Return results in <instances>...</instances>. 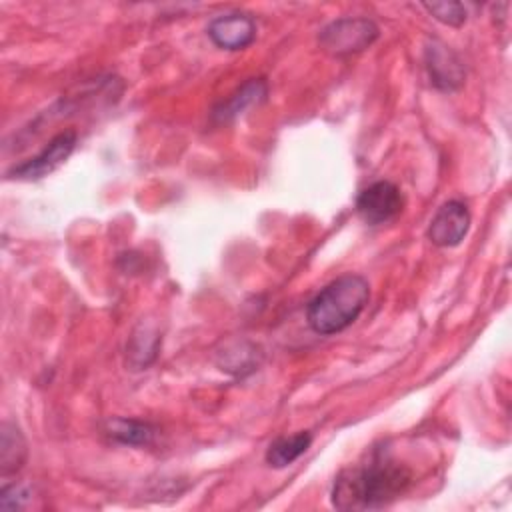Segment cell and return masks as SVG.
Segmentation results:
<instances>
[{
	"label": "cell",
	"instance_id": "cell-1",
	"mask_svg": "<svg viewBox=\"0 0 512 512\" xmlns=\"http://www.w3.org/2000/svg\"><path fill=\"white\" fill-rule=\"evenodd\" d=\"M412 482V472L388 450L376 448L364 464L338 474L332 486V506L338 510H378L400 498Z\"/></svg>",
	"mask_w": 512,
	"mask_h": 512
},
{
	"label": "cell",
	"instance_id": "cell-2",
	"mask_svg": "<svg viewBox=\"0 0 512 512\" xmlns=\"http://www.w3.org/2000/svg\"><path fill=\"white\" fill-rule=\"evenodd\" d=\"M368 298V282L358 274H344L310 300L306 308L308 326L322 336L342 332L362 314Z\"/></svg>",
	"mask_w": 512,
	"mask_h": 512
},
{
	"label": "cell",
	"instance_id": "cell-3",
	"mask_svg": "<svg viewBox=\"0 0 512 512\" xmlns=\"http://www.w3.org/2000/svg\"><path fill=\"white\" fill-rule=\"evenodd\" d=\"M378 38V26L370 18H338L318 34L320 46L334 56H350L366 50Z\"/></svg>",
	"mask_w": 512,
	"mask_h": 512
},
{
	"label": "cell",
	"instance_id": "cell-4",
	"mask_svg": "<svg viewBox=\"0 0 512 512\" xmlns=\"http://www.w3.org/2000/svg\"><path fill=\"white\" fill-rule=\"evenodd\" d=\"M402 206L404 198L400 188L388 180L372 182L356 198V212L362 218V222L370 226L394 220L402 212Z\"/></svg>",
	"mask_w": 512,
	"mask_h": 512
},
{
	"label": "cell",
	"instance_id": "cell-5",
	"mask_svg": "<svg viewBox=\"0 0 512 512\" xmlns=\"http://www.w3.org/2000/svg\"><path fill=\"white\" fill-rule=\"evenodd\" d=\"M76 140H78V136L74 130H64V132L56 134L36 156L10 168L8 178H16V180L44 178L46 174L54 172L60 164L66 162V158L76 148Z\"/></svg>",
	"mask_w": 512,
	"mask_h": 512
},
{
	"label": "cell",
	"instance_id": "cell-6",
	"mask_svg": "<svg viewBox=\"0 0 512 512\" xmlns=\"http://www.w3.org/2000/svg\"><path fill=\"white\" fill-rule=\"evenodd\" d=\"M470 228V210L460 200L444 202L430 220L428 238L440 248L458 246Z\"/></svg>",
	"mask_w": 512,
	"mask_h": 512
},
{
	"label": "cell",
	"instance_id": "cell-7",
	"mask_svg": "<svg viewBox=\"0 0 512 512\" xmlns=\"http://www.w3.org/2000/svg\"><path fill=\"white\" fill-rule=\"evenodd\" d=\"M208 38L222 50H244L256 38V22L242 12H226L210 20Z\"/></svg>",
	"mask_w": 512,
	"mask_h": 512
},
{
	"label": "cell",
	"instance_id": "cell-8",
	"mask_svg": "<svg viewBox=\"0 0 512 512\" xmlns=\"http://www.w3.org/2000/svg\"><path fill=\"white\" fill-rule=\"evenodd\" d=\"M426 68L430 74V82L444 92L458 90L466 76L458 56L440 42H432L426 46Z\"/></svg>",
	"mask_w": 512,
	"mask_h": 512
},
{
	"label": "cell",
	"instance_id": "cell-9",
	"mask_svg": "<svg viewBox=\"0 0 512 512\" xmlns=\"http://www.w3.org/2000/svg\"><path fill=\"white\" fill-rule=\"evenodd\" d=\"M266 94L268 86L264 78H250L232 96H228L212 110V120L216 124H228L236 120L240 114H244L248 108L260 104L266 98Z\"/></svg>",
	"mask_w": 512,
	"mask_h": 512
},
{
	"label": "cell",
	"instance_id": "cell-10",
	"mask_svg": "<svg viewBox=\"0 0 512 512\" xmlns=\"http://www.w3.org/2000/svg\"><path fill=\"white\" fill-rule=\"evenodd\" d=\"M26 440L18 426L2 422L0 428V470L4 476L18 472L26 462Z\"/></svg>",
	"mask_w": 512,
	"mask_h": 512
},
{
	"label": "cell",
	"instance_id": "cell-11",
	"mask_svg": "<svg viewBox=\"0 0 512 512\" xmlns=\"http://www.w3.org/2000/svg\"><path fill=\"white\" fill-rule=\"evenodd\" d=\"M312 444V434L302 430L290 436L276 438L266 450V462L272 468H286L296 462Z\"/></svg>",
	"mask_w": 512,
	"mask_h": 512
},
{
	"label": "cell",
	"instance_id": "cell-12",
	"mask_svg": "<svg viewBox=\"0 0 512 512\" xmlns=\"http://www.w3.org/2000/svg\"><path fill=\"white\" fill-rule=\"evenodd\" d=\"M158 342H160V336L150 326L140 324L132 332L126 352H128V362L134 366V370H142L156 360Z\"/></svg>",
	"mask_w": 512,
	"mask_h": 512
},
{
	"label": "cell",
	"instance_id": "cell-13",
	"mask_svg": "<svg viewBox=\"0 0 512 512\" xmlns=\"http://www.w3.org/2000/svg\"><path fill=\"white\" fill-rule=\"evenodd\" d=\"M106 434L126 446H146L154 438V428L134 418H110L106 422Z\"/></svg>",
	"mask_w": 512,
	"mask_h": 512
},
{
	"label": "cell",
	"instance_id": "cell-14",
	"mask_svg": "<svg viewBox=\"0 0 512 512\" xmlns=\"http://www.w3.org/2000/svg\"><path fill=\"white\" fill-rule=\"evenodd\" d=\"M436 20H440L442 24L448 26H462L466 22L468 10L464 4L460 2H424L422 4Z\"/></svg>",
	"mask_w": 512,
	"mask_h": 512
},
{
	"label": "cell",
	"instance_id": "cell-15",
	"mask_svg": "<svg viewBox=\"0 0 512 512\" xmlns=\"http://www.w3.org/2000/svg\"><path fill=\"white\" fill-rule=\"evenodd\" d=\"M30 490L22 484H8L0 492V506L6 510H20L30 502Z\"/></svg>",
	"mask_w": 512,
	"mask_h": 512
}]
</instances>
